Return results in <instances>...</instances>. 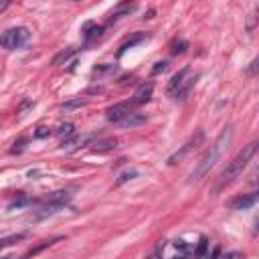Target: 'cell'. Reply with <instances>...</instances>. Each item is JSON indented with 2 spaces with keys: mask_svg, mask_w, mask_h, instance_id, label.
Listing matches in <instances>:
<instances>
[{
  "mask_svg": "<svg viewBox=\"0 0 259 259\" xmlns=\"http://www.w3.org/2000/svg\"><path fill=\"white\" fill-rule=\"evenodd\" d=\"M233 136H235V128H233V126H227L223 132L217 136V140L211 144V148H207V152L201 156V160L195 164L193 172L189 174V182H191V184L203 180V178L215 168V164L221 160V156L225 154V150L229 148V144L233 142Z\"/></svg>",
  "mask_w": 259,
  "mask_h": 259,
  "instance_id": "obj_1",
  "label": "cell"
},
{
  "mask_svg": "<svg viewBox=\"0 0 259 259\" xmlns=\"http://www.w3.org/2000/svg\"><path fill=\"white\" fill-rule=\"evenodd\" d=\"M257 150H259V140H253V142H249L247 146H243V150H239V154L227 164V168L221 172V176H219V182H217V187L213 189V193L217 195L219 191H223L225 187H229L231 182H235L241 174H243V170L249 166V162H251V158L257 154Z\"/></svg>",
  "mask_w": 259,
  "mask_h": 259,
  "instance_id": "obj_2",
  "label": "cell"
},
{
  "mask_svg": "<svg viewBox=\"0 0 259 259\" xmlns=\"http://www.w3.org/2000/svg\"><path fill=\"white\" fill-rule=\"evenodd\" d=\"M197 79H199V75H197V73H193L191 67L180 69L178 73H174L172 79L168 81V85H166V95H168V97H180V99H182L184 95H187V93L195 87Z\"/></svg>",
  "mask_w": 259,
  "mask_h": 259,
  "instance_id": "obj_3",
  "label": "cell"
},
{
  "mask_svg": "<svg viewBox=\"0 0 259 259\" xmlns=\"http://www.w3.org/2000/svg\"><path fill=\"white\" fill-rule=\"evenodd\" d=\"M28 39H30V32L26 26H14L2 32V47L8 51H14V49H20Z\"/></svg>",
  "mask_w": 259,
  "mask_h": 259,
  "instance_id": "obj_4",
  "label": "cell"
},
{
  "mask_svg": "<svg viewBox=\"0 0 259 259\" xmlns=\"http://www.w3.org/2000/svg\"><path fill=\"white\" fill-rule=\"evenodd\" d=\"M205 144V132L203 130H197L189 140H187V144H184L182 148H180V150L178 152H174L170 158H168V164L170 166H174V164H178L180 160H184V158H187L193 150H199V148Z\"/></svg>",
  "mask_w": 259,
  "mask_h": 259,
  "instance_id": "obj_5",
  "label": "cell"
},
{
  "mask_svg": "<svg viewBox=\"0 0 259 259\" xmlns=\"http://www.w3.org/2000/svg\"><path fill=\"white\" fill-rule=\"evenodd\" d=\"M130 114H132L130 101H122V103H116V105H112V107H107L105 118H107L109 122L118 124V122H122V120H124L126 116H130Z\"/></svg>",
  "mask_w": 259,
  "mask_h": 259,
  "instance_id": "obj_6",
  "label": "cell"
},
{
  "mask_svg": "<svg viewBox=\"0 0 259 259\" xmlns=\"http://www.w3.org/2000/svg\"><path fill=\"white\" fill-rule=\"evenodd\" d=\"M69 201H71V191H55V193H51V195H47V197H43V199H39V201H34V203L53 205V207H57V209H63Z\"/></svg>",
  "mask_w": 259,
  "mask_h": 259,
  "instance_id": "obj_7",
  "label": "cell"
},
{
  "mask_svg": "<svg viewBox=\"0 0 259 259\" xmlns=\"http://www.w3.org/2000/svg\"><path fill=\"white\" fill-rule=\"evenodd\" d=\"M152 91H154V85H152V83H142V85L138 87V91L134 93L132 103H136V105H144V103H148V101L152 99Z\"/></svg>",
  "mask_w": 259,
  "mask_h": 259,
  "instance_id": "obj_8",
  "label": "cell"
},
{
  "mask_svg": "<svg viewBox=\"0 0 259 259\" xmlns=\"http://www.w3.org/2000/svg\"><path fill=\"white\" fill-rule=\"evenodd\" d=\"M91 142H93V136H85V138L73 136V138H69V140H65V142L61 144V150H65V152H73V150H79V148H81L83 144H91Z\"/></svg>",
  "mask_w": 259,
  "mask_h": 259,
  "instance_id": "obj_9",
  "label": "cell"
},
{
  "mask_svg": "<svg viewBox=\"0 0 259 259\" xmlns=\"http://www.w3.org/2000/svg\"><path fill=\"white\" fill-rule=\"evenodd\" d=\"M253 205H255V199L251 195H237L227 203V207L233 209V211H245V209H249Z\"/></svg>",
  "mask_w": 259,
  "mask_h": 259,
  "instance_id": "obj_10",
  "label": "cell"
},
{
  "mask_svg": "<svg viewBox=\"0 0 259 259\" xmlns=\"http://www.w3.org/2000/svg\"><path fill=\"white\" fill-rule=\"evenodd\" d=\"M134 10H136V4H134V2H132V4H130V2H122V4H118L112 12L107 14V22H116V20H120L122 16H128L130 12H134Z\"/></svg>",
  "mask_w": 259,
  "mask_h": 259,
  "instance_id": "obj_11",
  "label": "cell"
},
{
  "mask_svg": "<svg viewBox=\"0 0 259 259\" xmlns=\"http://www.w3.org/2000/svg\"><path fill=\"white\" fill-rule=\"evenodd\" d=\"M146 122H148V118H146L144 114H134V112H132L130 116H126V118H124L122 122H118L116 126L128 130V128H138V126H142V124H146Z\"/></svg>",
  "mask_w": 259,
  "mask_h": 259,
  "instance_id": "obj_12",
  "label": "cell"
},
{
  "mask_svg": "<svg viewBox=\"0 0 259 259\" xmlns=\"http://www.w3.org/2000/svg\"><path fill=\"white\" fill-rule=\"evenodd\" d=\"M93 152H112L118 148V140L116 138H105V140H99V142H93L91 144Z\"/></svg>",
  "mask_w": 259,
  "mask_h": 259,
  "instance_id": "obj_13",
  "label": "cell"
},
{
  "mask_svg": "<svg viewBox=\"0 0 259 259\" xmlns=\"http://www.w3.org/2000/svg\"><path fill=\"white\" fill-rule=\"evenodd\" d=\"M146 39H148V34H146V32H136V34L132 36V39H128V41H126V43L120 47V51H118V57H122V55H124L128 49L136 47L138 43H142V41H146Z\"/></svg>",
  "mask_w": 259,
  "mask_h": 259,
  "instance_id": "obj_14",
  "label": "cell"
},
{
  "mask_svg": "<svg viewBox=\"0 0 259 259\" xmlns=\"http://www.w3.org/2000/svg\"><path fill=\"white\" fill-rule=\"evenodd\" d=\"M83 34H85V39H87V41L99 39V36L103 34V26L93 24V22H85V24H83Z\"/></svg>",
  "mask_w": 259,
  "mask_h": 259,
  "instance_id": "obj_15",
  "label": "cell"
},
{
  "mask_svg": "<svg viewBox=\"0 0 259 259\" xmlns=\"http://www.w3.org/2000/svg\"><path fill=\"white\" fill-rule=\"evenodd\" d=\"M61 239H63V237H55V239H49V241H41V243H39V245H36V247H30V249H28V251H26V253L22 255V259H28V257H34L36 253H41L43 249H47V247H51L53 243H57V241H61Z\"/></svg>",
  "mask_w": 259,
  "mask_h": 259,
  "instance_id": "obj_16",
  "label": "cell"
},
{
  "mask_svg": "<svg viewBox=\"0 0 259 259\" xmlns=\"http://www.w3.org/2000/svg\"><path fill=\"white\" fill-rule=\"evenodd\" d=\"M257 22H259V4H253L249 14H247V18H245V30L251 32L257 26Z\"/></svg>",
  "mask_w": 259,
  "mask_h": 259,
  "instance_id": "obj_17",
  "label": "cell"
},
{
  "mask_svg": "<svg viewBox=\"0 0 259 259\" xmlns=\"http://www.w3.org/2000/svg\"><path fill=\"white\" fill-rule=\"evenodd\" d=\"M73 55H75V49L73 47H67V49H63L59 55H55V59H53V65L55 67H59V65H65Z\"/></svg>",
  "mask_w": 259,
  "mask_h": 259,
  "instance_id": "obj_18",
  "label": "cell"
},
{
  "mask_svg": "<svg viewBox=\"0 0 259 259\" xmlns=\"http://www.w3.org/2000/svg\"><path fill=\"white\" fill-rule=\"evenodd\" d=\"M87 103V97H77V99H71V101H65L59 105V109H63V112H73V109H77L81 105Z\"/></svg>",
  "mask_w": 259,
  "mask_h": 259,
  "instance_id": "obj_19",
  "label": "cell"
},
{
  "mask_svg": "<svg viewBox=\"0 0 259 259\" xmlns=\"http://www.w3.org/2000/svg\"><path fill=\"white\" fill-rule=\"evenodd\" d=\"M164 249H166V239H160V241H156V245H154L152 253L148 255L146 259H162V257H164Z\"/></svg>",
  "mask_w": 259,
  "mask_h": 259,
  "instance_id": "obj_20",
  "label": "cell"
},
{
  "mask_svg": "<svg viewBox=\"0 0 259 259\" xmlns=\"http://www.w3.org/2000/svg\"><path fill=\"white\" fill-rule=\"evenodd\" d=\"M57 136L65 138V140L73 138V136H75V126H73V124H61L59 130H57Z\"/></svg>",
  "mask_w": 259,
  "mask_h": 259,
  "instance_id": "obj_21",
  "label": "cell"
},
{
  "mask_svg": "<svg viewBox=\"0 0 259 259\" xmlns=\"http://www.w3.org/2000/svg\"><path fill=\"white\" fill-rule=\"evenodd\" d=\"M207 249H209V239L207 237H201L199 239V245L195 249V257H205L207 255Z\"/></svg>",
  "mask_w": 259,
  "mask_h": 259,
  "instance_id": "obj_22",
  "label": "cell"
},
{
  "mask_svg": "<svg viewBox=\"0 0 259 259\" xmlns=\"http://www.w3.org/2000/svg\"><path fill=\"white\" fill-rule=\"evenodd\" d=\"M187 47H189V43H187V41H174V43H172L170 53H172V55H182L184 51H187Z\"/></svg>",
  "mask_w": 259,
  "mask_h": 259,
  "instance_id": "obj_23",
  "label": "cell"
},
{
  "mask_svg": "<svg viewBox=\"0 0 259 259\" xmlns=\"http://www.w3.org/2000/svg\"><path fill=\"white\" fill-rule=\"evenodd\" d=\"M245 73H247L249 77H253V75H257V73H259V55L247 65V71H245Z\"/></svg>",
  "mask_w": 259,
  "mask_h": 259,
  "instance_id": "obj_24",
  "label": "cell"
},
{
  "mask_svg": "<svg viewBox=\"0 0 259 259\" xmlns=\"http://www.w3.org/2000/svg\"><path fill=\"white\" fill-rule=\"evenodd\" d=\"M22 239H24V233H18V235H12V237H4L2 241H0V245L8 247V245H12V243H16V241H22Z\"/></svg>",
  "mask_w": 259,
  "mask_h": 259,
  "instance_id": "obj_25",
  "label": "cell"
},
{
  "mask_svg": "<svg viewBox=\"0 0 259 259\" xmlns=\"http://www.w3.org/2000/svg\"><path fill=\"white\" fill-rule=\"evenodd\" d=\"M138 176V170H128V172H124L120 178H118V187H120V184H124V182H128V180H132V178H136Z\"/></svg>",
  "mask_w": 259,
  "mask_h": 259,
  "instance_id": "obj_26",
  "label": "cell"
},
{
  "mask_svg": "<svg viewBox=\"0 0 259 259\" xmlns=\"http://www.w3.org/2000/svg\"><path fill=\"white\" fill-rule=\"evenodd\" d=\"M32 105H34V101H32V99H24V101L16 107V116H24V112H26L28 107H32Z\"/></svg>",
  "mask_w": 259,
  "mask_h": 259,
  "instance_id": "obj_27",
  "label": "cell"
},
{
  "mask_svg": "<svg viewBox=\"0 0 259 259\" xmlns=\"http://www.w3.org/2000/svg\"><path fill=\"white\" fill-rule=\"evenodd\" d=\"M168 69V63L166 61H158L154 67H152V75H158V73H164Z\"/></svg>",
  "mask_w": 259,
  "mask_h": 259,
  "instance_id": "obj_28",
  "label": "cell"
},
{
  "mask_svg": "<svg viewBox=\"0 0 259 259\" xmlns=\"http://www.w3.org/2000/svg\"><path fill=\"white\" fill-rule=\"evenodd\" d=\"M136 83V77L134 75H126L120 79V87H128V85H134Z\"/></svg>",
  "mask_w": 259,
  "mask_h": 259,
  "instance_id": "obj_29",
  "label": "cell"
},
{
  "mask_svg": "<svg viewBox=\"0 0 259 259\" xmlns=\"http://www.w3.org/2000/svg\"><path fill=\"white\" fill-rule=\"evenodd\" d=\"M26 144V140H18V142H14V148H10V154H18V152H22V146Z\"/></svg>",
  "mask_w": 259,
  "mask_h": 259,
  "instance_id": "obj_30",
  "label": "cell"
},
{
  "mask_svg": "<svg viewBox=\"0 0 259 259\" xmlns=\"http://www.w3.org/2000/svg\"><path fill=\"white\" fill-rule=\"evenodd\" d=\"M223 259H243V253H239V251H231V253L223 255Z\"/></svg>",
  "mask_w": 259,
  "mask_h": 259,
  "instance_id": "obj_31",
  "label": "cell"
},
{
  "mask_svg": "<svg viewBox=\"0 0 259 259\" xmlns=\"http://www.w3.org/2000/svg\"><path fill=\"white\" fill-rule=\"evenodd\" d=\"M219 255H221V249H219V247H215V249H213V253H207L203 259H219Z\"/></svg>",
  "mask_w": 259,
  "mask_h": 259,
  "instance_id": "obj_32",
  "label": "cell"
},
{
  "mask_svg": "<svg viewBox=\"0 0 259 259\" xmlns=\"http://www.w3.org/2000/svg\"><path fill=\"white\" fill-rule=\"evenodd\" d=\"M174 247H176V249H182V251H189V249H191V247L187 245V241H178V239L174 241Z\"/></svg>",
  "mask_w": 259,
  "mask_h": 259,
  "instance_id": "obj_33",
  "label": "cell"
},
{
  "mask_svg": "<svg viewBox=\"0 0 259 259\" xmlns=\"http://www.w3.org/2000/svg\"><path fill=\"white\" fill-rule=\"evenodd\" d=\"M45 136H49V128H39L34 132V138H45Z\"/></svg>",
  "mask_w": 259,
  "mask_h": 259,
  "instance_id": "obj_34",
  "label": "cell"
},
{
  "mask_svg": "<svg viewBox=\"0 0 259 259\" xmlns=\"http://www.w3.org/2000/svg\"><path fill=\"white\" fill-rule=\"evenodd\" d=\"M109 69H112L109 65H97V67L93 69V73H103V71H109Z\"/></svg>",
  "mask_w": 259,
  "mask_h": 259,
  "instance_id": "obj_35",
  "label": "cell"
},
{
  "mask_svg": "<svg viewBox=\"0 0 259 259\" xmlns=\"http://www.w3.org/2000/svg\"><path fill=\"white\" fill-rule=\"evenodd\" d=\"M251 197H253V199H255V203H257V201H259V189H257L255 193H251Z\"/></svg>",
  "mask_w": 259,
  "mask_h": 259,
  "instance_id": "obj_36",
  "label": "cell"
},
{
  "mask_svg": "<svg viewBox=\"0 0 259 259\" xmlns=\"http://www.w3.org/2000/svg\"><path fill=\"white\" fill-rule=\"evenodd\" d=\"M174 259H189V253H182V255H176Z\"/></svg>",
  "mask_w": 259,
  "mask_h": 259,
  "instance_id": "obj_37",
  "label": "cell"
},
{
  "mask_svg": "<svg viewBox=\"0 0 259 259\" xmlns=\"http://www.w3.org/2000/svg\"><path fill=\"white\" fill-rule=\"evenodd\" d=\"M255 229H257V231H259V215H257V217H255Z\"/></svg>",
  "mask_w": 259,
  "mask_h": 259,
  "instance_id": "obj_38",
  "label": "cell"
}]
</instances>
